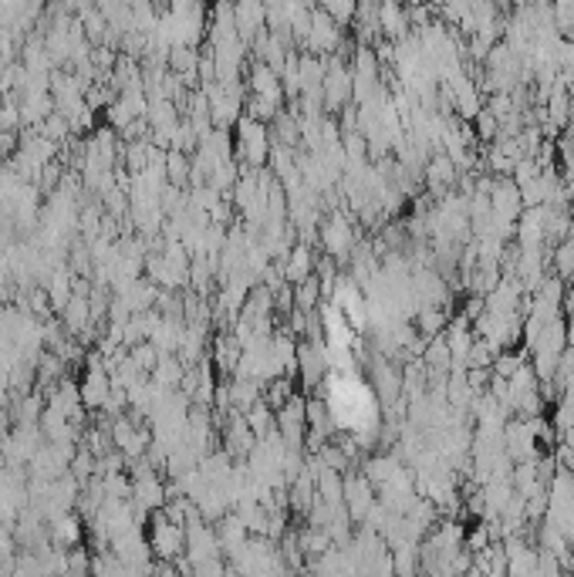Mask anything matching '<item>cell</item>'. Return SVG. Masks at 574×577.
Instances as JSON below:
<instances>
[{
  "label": "cell",
  "mask_w": 574,
  "mask_h": 577,
  "mask_svg": "<svg viewBox=\"0 0 574 577\" xmlns=\"http://www.w3.org/2000/svg\"><path fill=\"white\" fill-rule=\"evenodd\" d=\"M146 544H149V550H153V557L159 564L180 561L182 554H186V523L172 520V517H166L159 510V513H153V523L146 530Z\"/></svg>",
  "instance_id": "obj_1"
},
{
  "label": "cell",
  "mask_w": 574,
  "mask_h": 577,
  "mask_svg": "<svg viewBox=\"0 0 574 577\" xmlns=\"http://www.w3.org/2000/svg\"><path fill=\"white\" fill-rule=\"evenodd\" d=\"M237 155L240 159H247L253 170L257 166H264L267 159V126L261 122H253V118H240L237 126Z\"/></svg>",
  "instance_id": "obj_2"
},
{
  "label": "cell",
  "mask_w": 574,
  "mask_h": 577,
  "mask_svg": "<svg viewBox=\"0 0 574 577\" xmlns=\"http://www.w3.org/2000/svg\"><path fill=\"white\" fill-rule=\"evenodd\" d=\"M322 240H324V247H328V254H331V257L349 254V250H351V243H355V237H351L349 220H345L341 213H338V216H331V220L324 223Z\"/></svg>",
  "instance_id": "obj_3"
},
{
  "label": "cell",
  "mask_w": 574,
  "mask_h": 577,
  "mask_svg": "<svg viewBox=\"0 0 574 577\" xmlns=\"http://www.w3.org/2000/svg\"><path fill=\"white\" fill-rule=\"evenodd\" d=\"M82 534H84V527L75 513H65V517L51 520V540H55L61 550L78 547V544H82Z\"/></svg>",
  "instance_id": "obj_4"
},
{
  "label": "cell",
  "mask_w": 574,
  "mask_h": 577,
  "mask_svg": "<svg viewBox=\"0 0 574 577\" xmlns=\"http://www.w3.org/2000/svg\"><path fill=\"white\" fill-rule=\"evenodd\" d=\"M422 176H426V183L429 186H449L453 183V176H456V166H453L449 155H436L433 162H426Z\"/></svg>",
  "instance_id": "obj_5"
}]
</instances>
